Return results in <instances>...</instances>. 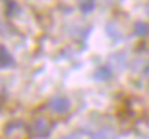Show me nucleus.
I'll return each mask as SVG.
<instances>
[{"label": "nucleus", "instance_id": "7", "mask_svg": "<svg viewBox=\"0 0 149 139\" xmlns=\"http://www.w3.org/2000/svg\"><path fill=\"white\" fill-rule=\"evenodd\" d=\"M94 6V2H81V11H92Z\"/></svg>", "mask_w": 149, "mask_h": 139}, {"label": "nucleus", "instance_id": "9", "mask_svg": "<svg viewBox=\"0 0 149 139\" xmlns=\"http://www.w3.org/2000/svg\"><path fill=\"white\" fill-rule=\"evenodd\" d=\"M147 11H149V8H147Z\"/></svg>", "mask_w": 149, "mask_h": 139}, {"label": "nucleus", "instance_id": "2", "mask_svg": "<svg viewBox=\"0 0 149 139\" xmlns=\"http://www.w3.org/2000/svg\"><path fill=\"white\" fill-rule=\"evenodd\" d=\"M68 108H70V103L65 95H54L50 99V110L54 114H65L68 112Z\"/></svg>", "mask_w": 149, "mask_h": 139}, {"label": "nucleus", "instance_id": "1", "mask_svg": "<svg viewBox=\"0 0 149 139\" xmlns=\"http://www.w3.org/2000/svg\"><path fill=\"white\" fill-rule=\"evenodd\" d=\"M33 136L35 137H41V139H44V137H48V134H50V130H52V123H50V119H46V117H39V119H35L33 121Z\"/></svg>", "mask_w": 149, "mask_h": 139}, {"label": "nucleus", "instance_id": "4", "mask_svg": "<svg viewBox=\"0 0 149 139\" xmlns=\"http://www.w3.org/2000/svg\"><path fill=\"white\" fill-rule=\"evenodd\" d=\"M92 139H116V134L112 130H100L98 134H94Z\"/></svg>", "mask_w": 149, "mask_h": 139}, {"label": "nucleus", "instance_id": "3", "mask_svg": "<svg viewBox=\"0 0 149 139\" xmlns=\"http://www.w3.org/2000/svg\"><path fill=\"white\" fill-rule=\"evenodd\" d=\"M0 66H13V57L4 46H0Z\"/></svg>", "mask_w": 149, "mask_h": 139}, {"label": "nucleus", "instance_id": "6", "mask_svg": "<svg viewBox=\"0 0 149 139\" xmlns=\"http://www.w3.org/2000/svg\"><path fill=\"white\" fill-rule=\"evenodd\" d=\"M109 75H111V72H109L107 68H101V70H98V72H96V77H98L100 81H105Z\"/></svg>", "mask_w": 149, "mask_h": 139}, {"label": "nucleus", "instance_id": "8", "mask_svg": "<svg viewBox=\"0 0 149 139\" xmlns=\"http://www.w3.org/2000/svg\"><path fill=\"white\" fill-rule=\"evenodd\" d=\"M63 139H77L76 136H66V137H63Z\"/></svg>", "mask_w": 149, "mask_h": 139}, {"label": "nucleus", "instance_id": "5", "mask_svg": "<svg viewBox=\"0 0 149 139\" xmlns=\"http://www.w3.org/2000/svg\"><path fill=\"white\" fill-rule=\"evenodd\" d=\"M147 31H149V26L144 24V22H138V24L134 26V33H136V35H140V37H142V35H146Z\"/></svg>", "mask_w": 149, "mask_h": 139}]
</instances>
